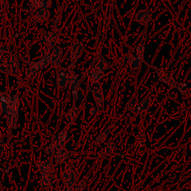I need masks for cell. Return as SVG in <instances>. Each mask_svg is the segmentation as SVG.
I'll list each match as a JSON object with an SVG mask.
<instances>
[{"label":"cell","instance_id":"obj_1","mask_svg":"<svg viewBox=\"0 0 191 191\" xmlns=\"http://www.w3.org/2000/svg\"><path fill=\"white\" fill-rule=\"evenodd\" d=\"M19 100L18 94L10 96V109L8 116H6L7 125L8 128L11 129L15 126L18 119Z\"/></svg>","mask_w":191,"mask_h":191},{"label":"cell","instance_id":"obj_2","mask_svg":"<svg viewBox=\"0 0 191 191\" xmlns=\"http://www.w3.org/2000/svg\"><path fill=\"white\" fill-rule=\"evenodd\" d=\"M63 185L65 187H72L76 185L77 176L75 171L72 169H66L61 173Z\"/></svg>","mask_w":191,"mask_h":191},{"label":"cell","instance_id":"obj_3","mask_svg":"<svg viewBox=\"0 0 191 191\" xmlns=\"http://www.w3.org/2000/svg\"><path fill=\"white\" fill-rule=\"evenodd\" d=\"M56 181V174L55 173H43L42 174L41 178L40 180V184L42 187L45 189H48L49 187L53 186Z\"/></svg>","mask_w":191,"mask_h":191},{"label":"cell","instance_id":"obj_4","mask_svg":"<svg viewBox=\"0 0 191 191\" xmlns=\"http://www.w3.org/2000/svg\"><path fill=\"white\" fill-rule=\"evenodd\" d=\"M84 51V45L81 42H76L72 45L71 55H70V60L71 62L75 63L82 55Z\"/></svg>","mask_w":191,"mask_h":191},{"label":"cell","instance_id":"obj_5","mask_svg":"<svg viewBox=\"0 0 191 191\" xmlns=\"http://www.w3.org/2000/svg\"><path fill=\"white\" fill-rule=\"evenodd\" d=\"M67 137H68V129L67 128H65L59 132L54 142L57 150L64 148L67 140Z\"/></svg>","mask_w":191,"mask_h":191},{"label":"cell","instance_id":"obj_6","mask_svg":"<svg viewBox=\"0 0 191 191\" xmlns=\"http://www.w3.org/2000/svg\"><path fill=\"white\" fill-rule=\"evenodd\" d=\"M92 94H93L95 103L96 105V108L98 109V111H102L104 110V108H105V99H104L102 89L100 90V91L92 92Z\"/></svg>","mask_w":191,"mask_h":191},{"label":"cell","instance_id":"obj_7","mask_svg":"<svg viewBox=\"0 0 191 191\" xmlns=\"http://www.w3.org/2000/svg\"><path fill=\"white\" fill-rule=\"evenodd\" d=\"M72 155H73V152L69 151L64 148L58 149L55 153V161L56 164H59L63 161L66 160L67 158L72 156Z\"/></svg>","mask_w":191,"mask_h":191},{"label":"cell","instance_id":"obj_8","mask_svg":"<svg viewBox=\"0 0 191 191\" xmlns=\"http://www.w3.org/2000/svg\"><path fill=\"white\" fill-rule=\"evenodd\" d=\"M10 109V96L3 94L0 100V111L2 116H7Z\"/></svg>","mask_w":191,"mask_h":191},{"label":"cell","instance_id":"obj_9","mask_svg":"<svg viewBox=\"0 0 191 191\" xmlns=\"http://www.w3.org/2000/svg\"><path fill=\"white\" fill-rule=\"evenodd\" d=\"M37 167H38L39 171L41 173V174L54 172V164L51 161L38 162L37 164Z\"/></svg>","mask_w":191,"mask_h":191},{"label":"cell","instance_id":"obj_10","mask_svg":"<svg viewBox=\"0 0 191 191\" xmlns=\"http://www.w3.org/2000/svg\"><path fill=\"white\" fill-rule=\"evenodd\" d=\"M62 49L58 47H55L52 52V61H51V66L52 67H57L61 62V57H62Z\"/></svg>","mask_w":191,"mask_h":191},{"label":"cell","instance_id":"obj_11","mask_svg":"<svg viewBox=\"0 0 191 191\" xmlns=\"http://www.w3.org/2000/svg\"><path fill=\"white\" fill-rule=\"evenodd\" d=\"M81 109L79 108L73 106L65 114V118L70 123H74L79 116Z\"/></svg>","mask_w":191,"mask_h":191},{"label":"cell","instance_id":"obj_12","mask_svg":"<svg viewBox=\"0 0 191 191\" xmlns=\"http://www.w3.org/2000/svg\"><path fill=\"white\" fill-rule=\"evenodd\" d=\"M58 35L55 32L50 31L44 35V42L49 47L53 48L55 47L58 41Z\"/></svg>","mask_w":191,"mask_h":191},{"label":"cell","instance_id":"obj_13","mask_svg":"<svg viewBox=\"0 0 191 191\" xmlns=\"http://www.w3.org/2000/svg\"><path fill=\"white\" fill-rule=\"evenodd\" d=\"M69 78L68 74L65 72H60L57 76V84L58 87L61 89H65L69 84Z\"/></svg>","mask_w":191,"mask_h":191},{"label":"cell","instance_id":"obj_14","mask_svg":"<svg viewBox=\"0 0 191 191\" xmlns=\"http://www.w3.org/2000/svg\"><path fill=\"white\" fill-rule=\"evenodd\" d=\"M51 61H52V53L49 52L46 54L45 56L40 61L34 62L32 63L38 70H40V69L47 68L49 64H51Z\"/></svg>","mask_w":191,"mask_h":191},{"label":"cell","instance_id":"obj_15","mask_svg":"<svg viewBox=\"0 0 191 191\" xmlns=\"http://www.w3.org/2000/svg\"><path fill=\"white\" fill-rule=\"evenodd\" d=\"M38 69L32 63H29V66L26 70V78L27 80H32L38 75Z\"/></svg>","mask_w":191,"mask_h":191},{"label":"cell","instance_id":"obj_16","mask_svg":"<svg viewBox=\"0 0 191 191\" xmlns=\"http://www.w3.org/2000/svg\"><path fill=\"white\" fill-rule=\"evenodd\" d=\"M49 15H50V13H49V10L47 8H41L37 11L36 18L38 19V21H44L48 19Z\"/></svg>","mask_w":191,"mask_h":191},{"label":"cell","instance_id":"obj_17","mask_svg":"<svg viewBox=\"0 0 191 191\" xmlns=\"http://www.w3.org/2000/svg\"><path fill=\"white\" fill-rule=\"evenodd\" d=\"M103 76L104 71L94 69V70H92L91 73H90V81H91L92 83L96 82V81H100Z\"/></svg>","mask_w":191,"mask_h":191},{"label":"cell","instance_id":"obj_18","mask_svg":"<svg viewBox=\"0 0 191 191\" xmlns=\"http://www.w3.org/2000/svg\"><path fill=\"white\" fill-rule=\"evenodd\" d=\"M152 104V99L150 97H146L143 100L142 102L140 103V105L137 106V111L138 112H143V111H147L149 108L150 105Z\"/></svg>","mask_w":191,"mask_h":191},{"label":"cell","instance_id":"obj_19","mask_svg":"<svg viewBox=\"0 0 191 191\" xmlns=\"http://www.w3.org/2000/svg\"><path fill=\"white\" fill-rule=\"evenodd\" d=\"M10 68H11L12 75H16L19 71V62L17 60V57L16 55H13L10 58V61L9 63Z\"/></svg>","mask_w":191,"mask_h":191},{"label":"cell","instance_id":"obj_20","mask_svg":"<svg viewBox=\"0 0 191 191\" xmlns=\"http://www.w3.org/2000/svg\"><path fill=\"white\" fill-rule=\"evenodd\" d=\"M110 132H111V128H106L105 131L101 132V133L97 136L95 140L96 144L98 145V144H101V143H103L104 141L107 139L108 136V134H110Z\"/></svg>","mask_w":191,"mask_h":191},{"label":"cell","instance_id":"obj_21","mask_svg":"<svg viewBox=\"0 0 191 191\" xmlns=\"http://www.w3.org/2000/svg\"><path fill=\"white\" fill-rule=\"evenodd\" d=\"M72 95L74 102H75V101L77 100H83L84 97V92L81 90V87H78L75 88V89L72 90Z\"/></svg>","mask_w":191,"mask_h":191},{"label":"cell","instance_id":"obj_22","mask_svg":"<svg viewBox=\"0 0 191 191\" xmlns=\"http://www.w3.org/2000/svg\"><path fill=\"white\" fill-rule=\"evenodd\" d=\"M80 80L78 78L76 75H73L72 76H71L69 79V87L72 90L75 89V88L78 87H80Z\"/></svg>","mask_w":191,"mask_h":191},{"label":"cell","instance_id":"obj_23","mask_svg":"<svg viewBox=\"0 0 191 191\" xmlns=\"http://www.w3.org/2000/svg\"><path fill=\"white\" fill-rule=\"evenodd\" d=\"M0 72L5 74V75H11V68H10L9 63L0 61Z\"/></svg>","mask_w":191,"mask_h":191},{"label":"cell","instance_id":"obj_24","mask_svg":"<svg viewBox=\"0 0 191 191\" xmlns=\"http://www.w3.org/2000/svg\"><path fill=\"white\" fill-rule=\"evenodd\" d=\"M116 150V146L115 145L114 143L113 142H109L106 145L105 148V152L106 155H114Z\"/></svg>","mask_w":191,"mask_h":191},{"label":"cell","instance_id":"obj_25","mask_svg":"<svg viewBox=\"0 0 191 191\" xmlns=\"http://www.w3.org/2000/svg\"><path fill=\"white\" fill-rule=\"evenodd\" d=\"M108 67V65L107 62L104 58H100V60H99V61L97 62L96 64L95 65L94 69H96V70H102V71H104V70H107Z\"/></svg>","mask_w":191,"mask_h":191},{"label":"cell","instance_id":"obj_26","mask_svg":"<svg viewBox=\"0 0 191 191\" xmlns=\"http://www.w3.org/2000/svg\"><path fill=\"white\" fill-rule=\"evenodd\" d=\"M86 181H87V180L85 179V178L81 180V181H79V183L76 184L75 186L72 187V191H82L86 186Z\"/></svg>","mask_w":191,"mask_h":191},{"label":"cell","instance_id":"obj_27","mask_svg":"<svg viewBox=\"0 0 191 191\" xmlns=\"http://www.w3.org/2000/svg\"><path fill=\"white\" fill-rule=\"evenodd\" d=\"M130 66L133 70H136V69L139 68L140 67V59L138 57H136V56H132L131 58L130 61Z\"/></svg>","mask_w":191,"mask_h":191},{"label":"cell","instance_id":"obj_28","mask_svg":"<svg viewBox=\"0 0 191 191\" xmlns=\"http://www.w3.org/2000/svg\"><path fill=\"white\" fill-rule=\"evenodd\" d=\"M57 151V148H56L55 144L53 142L51 144L48 145V146L45 148V152L48 154V155H52V154L55 153V152Z\"/></svg>","mask_w":191,"mask_h":191},{"label":"cell","instance_id":"obj_29","mask_svg":"<svg viewBox=\"0 0 191 191\" xmlns=\"http://www.w3.org/2000/svg\"><path fill=\"white\" fill-rule=\"evenodd\" d=\"M39 4L40 8H49L52 5V1L51 0H37Z\"/></svg>","mask_w":191,"mask_h":191},{"label":"cell","instance_id":"obj_30","mask_svg":"<svg viewBox=\"0 0 191 191\" xmlns=\"http://www.w3.org/2000/svg\"><path fill=\"white\" fill-rule=\"evenodd\" d=\"M177 88L179 91L180 93L181 94H185L187 91V84H185V83H180V84H177Z\"/></svg>","mask_w":191,"mask_h":191},{"label":"cell","instance_id":"obj_31","mask_svg":"<svg viewBox=\"0 0 191 191\" xmlns=\"http://www.w3.org/2000/svg\"><path fill=\"white\" fill-rule=\"evenodd\" d=\"M136 105H137V101L134 98L129 99L126 102V107L131 109L134 108L136 107Z\"/></svg>","mask_w":191,"mask_h":191},{"label":"cell","instance_id":"obj_32","mask_svg":"<svg viewBox=\"0 0 191 191\" xmlns=\"http://www.w3.org/2000/svg\"><path fill=\"white\" fill-rule=\"evenodd\" d=\"M64 148L69 150V151H72L74 148V142L72 138H70L68 140H67L66 144L64 146Z\"/></svg>","mask_w":191,"mask_h":191},{"label":"cell","instance_id":"obj_33","mask_svg":"<svg viewBox=\"0 0 191 191\" xmlns=\"http://www.w3.org/2000/svg\"><path fill=\"white\" fill-rule=\"evenodd\" d=\"M100 90H102V86H101V84H100V82H99V81H96V82L92 83V84H91V92L100 91Z\"/></svg>","mask_w":191,"mask_h":191},{"label":"cell","instance_id":"obj_34","mask_svg":"<svg viewBox=\"0 0 191 191\" xmlns=\"http://www.w3.org/2000/svg\"><path fill=\"white\" fill-rule=\"evenodd\" d=\"M145 140V132L143 131H140L138 134H137V140H138V142H141L143 141L144 142Z\"/></svg>","mask_w":191,"mask_h":191},{"label":"cell","instance_id":"obj_35","mask_svg":"<svg viewBox=\"0 0 191 191\" xmlns=\"http://www.w3.org/2000/svg\"><path fill=\"white\" fill-rule=\"evenodd\" d=\"M5 149V143L2 140L0 139V153H2Z\"/></svg>","mask_w":191,"mask_h":191},{"label":"cell","instance_id":"obj_36","mask_svg":"<svg viewBox=\"0 0 191 191\" xmlns=\"http://www.w3.org/2000/svg\"><path fill=\"white\" fill-rule=\"evenodd\" d=\"M97 111H98V109L97 108H91L90 109V114H91V115H95L96 113L97 112Z\"/></svg>","mask_w":191,"mask_h":191},{"label":"cell","instance_id":"obj_37","mask_svg":"<svg viewBox=\"0 0 191 191\" xmlns=\"http://www.w3.org/2000/svg\"><path fill=\"white\" fill-rule=\"evenodd\" d=\"M0 1H1L2 7H7V5H8V0H0Z\"/></svg>","mask_w":191,"mask_h":191},{"label":"cell","instance_id":"obj_38","mask_svg":"<svg viewBox=\"0 0 191 191\" xmlns=\"http://www.w3.org/2000/svg\"><path fill=\"white\" fill-rule=\"evenodd\" d=\"M3 53H4V50H3L2 47H0V59H1V58L2 57L3 55Z\"/></svg>","mask_w":191,"mask_h":191},{"label":"cell","instance_id":"obj_39","mask_svg":"<svg viewBox=\"0 0 191 191\" xmlns=\"http://www.w3.org/2000/svg\"><path fill=\"white\" fill-rule=\"evenodd\" d=\"M145 146V143L143 141H141V142H138V146L139 147H143V146Z\"/></svg>","mask_w":191,"mask_h":191},{"label":"cell","instance_id":"obj_40","mask_svg":"<svg viewBox=\"0 0 191 191\" xmlns=\"http://www.w3.org/2000/svg\"><path fill=\"white\" fill-rule=\"evenodd\" d=\"M0 191H3V187L1 183H0Z\"/></svg>","mask_w":191,"mask_h":191},{"label":"cell","instance_id":"obj_41","mask_svg":"<svg viewBox=\"0 0 191 191\" xmlns=\"http://www.w3.org/2000/svg\"><path fill=\"white\" fill-rule=\"evenodd\" d=\"M2 91H1V90H0V100H1L2 99Z\"/></svg>","mask_w":191,"mask_h":191},{"label":"cell","instance_id":"obj_42","mask_svg":"<svg viewBox=\"0 0 191 191\" xmlns=\"http://www.w3.org/2000/svg\"><path fill=\"white\" fill-rule=\"evenodd\" d=\"M35 0H31V2H35Z\"/></svg>","mask_w":191,"mask_h":191},{"label":"cell","instance_id":"obj_43","mask_svg":"<svg viewBox=\"0 0 191 191\" xmlns=\"http://www.w3.org/2000/svg\"></svg>","mask_w":191,"mask_h":191}]
</instances>
